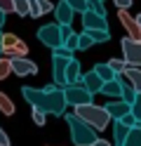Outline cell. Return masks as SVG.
Returning a JSON list of instances; mask_svg holds the SVG:
<instances>
[{"mask_svg": "<svg viewBox=\"0 0 141 146\" xmlns=\"http://www.w3.org/2000/svg\"><path fill=\"white\" fill-rule=\"evenodd\" d=\"M24 97L33 108H40L42 113H54L61 115L66 111V99H64V90L50 85L45 90H33V87H24Z\"/></svg>", "mask_w": 141, "mask_h": 146, "instance_id": "cell-1", "label": "cell"}, {"mask_svg": "<svg viewBox=\"0 0 141 146\" xmlns=\"http://www.w3.org/2000/svg\"><path fill=\"white\" fill-rule=\"evenodd\" d=\"M75 115L80 118L82 123H87L92 130H106L108 127V113L99 106H92V104H82V106H75Z\"/></svg>", "mask_w": 141, "mask_h": 146, "instance_id": "cell-2", "label": "cell"}, {"mask_svg": "<svg viewBox=\"0 0 141 146\" xmlns=\"http://www.w3.org/2000/svg\"><path fill=\"white\" fill-rule=\"evenodd\" d=\"M66 123H68V127H71V137H73V141L78 144V146H92L94 141L99 139V137H97V130H92L87 123H82L75 113L66 115Z\"/></svg>", "mask_w": 141, "mask_h": 146, "instance_id": "cell-3", "label": "cell"}, {"mask_svg": "<svg viewBox=\"0 0 141 146\" xmlns=\"http://www.w3.org/2000/svg\"><path fill=\"white\" fill-rule=\"evenodd\" d=\"M64 99H66V104L82 106V104H89V102H92V94L80 85V80H78V83H73V85H66V87H64Z\"/></svg>", "mask_w": 141, "mask_h": 146, "instance_id": "cell-4", "label": "cell"}, {"mask_svg": "<svg viewBox=\"0 0 141 146\" xmlns=\"http://www.w3.org/2000/svg\"><path fill=\"white\" fill-rule=\"evenodd\" d=\"M120 45H122V54H125L127 66H141V40L122 38Z\"/></svg>", "mask_w": 141, "mask_h": 146, "instance_id": "cell-5", "label": "cell"}, {"mask_svg": "<svg viewBox=\"0 0 141 146\" xmlns=\"http://www.w3.org/2000/svg\"><path fill=\"white\" fill-rule=\"evenodd\" d=\"M38 40L45 42L47 47H56V45H61V35H59V24H45L38 29Z\"/></svg>", "mask_w": 141, "mask_h": 146, "instance_id": "cell-6", "label": "cell"}, {"mask_svg": "<svg viewBox=\"0 0 141 146\" xmlns=\"http://www.w3.org/2000/svg\"><path fill=\"white\" fill-rule=\"evenodd\" d=\"M9 71L17 73V76H33V73H38V64L33 61H28L24 57H14V59H9Z\"/></svg>", "mask_w": 141, "mask_h": 146, "instance_id": "cell-7", "label": "cell"}, {"mask_svg": "<svg viewBox=\"0 0 141 146\" xmlns=\"http://www.w3.org/2000/svg\"><path fill=\"white\" fill-rule=\"evenodd\" d=\"M71 57H52V78L56 87H66V64Z\"/></svg>", "mask_w": 141, "mask_h": 146, "instance_id": "cell-8", "label": "cell"}, {"mask_svg": "<svg viewBox=\"0 0 141 146\" xmlns=\"http://www.w3.org/2000/svg\"><path fill=\"white\" fill-rule=\"evenodd\" d=\"M120 80L125 85H129L134 92H141V71H139V66H125V71L120 73Z\"/></svg>", "mask_w": 141, "mask_h": 146, "instance_id": "cell-9", "label": "cell"}, {"mask_svg": "<svg viewBox=\"0 0 141 146\" xmlns=\"http://www.w3.org/2000/svg\"><path fill=\"white\" fill-rule=\"evenodd\" d=\"M103 111L108 113V118H113V120H120L125 113L132 111V106L127 102H122V99H115V102H106V106H103Z\"/></svg>", "mask_w": 141, "mask_h": 146, "instance_id": "cell-10", "label": "cell"}, {"mask_svg": "<svg viewBox=\"0 0 141 146\" xmlns=\"http://www.w3.org/2000/svg\"><path fill=\"white\" fill-rule=\"evenodd\" d=\"M82 26H85V31H89V29L108 31L106 17H99V14H94V12H89V10H85V12H82Z\"/></svg>", "mask_w": 141, "mask_h": 146, "instance_id": "cell-11", "label": "cell"}, {"mask_svg": "<svg viewBox=\"0 0 141 146\" xmlns=\"http://www.w3.org/2000/svg\"><path fill=\"white\" fill-rule=\"evenodd\" d=\"M80 85H82L85 90H87L89 94H97L99 90H101V85H103V80H101V78H99L94 71H87L85 76H80Z\"/></svg>", "mask_w": 141, "mask_h": 146, "instance_id": "cell-12", "label": "cell"}, {"mask_svg": "<svg viewBox=\"0 0 141 146\" xmlns=\"http://www.w3.org/2000/svg\"><path fill=\"white\" fill-rule=\"evenodd\" d=\"M54 10V5L50 0H28V17H42V14H50Z\"/></svg>", "mask_w": 141, "mask_h": 146, "instance_id": "cell-13", "label": "cell"}, {"mask_svg": "<svg viewBox=\"0 0 141 146\" xmlns=\"http://www.w3.org/2000/svg\"><path fill=\"white\" fill-rule=\"evenodd\" d=\"M99 92H103V94L111 97V99H118L120 92H122V80H120V76H118V78H113V80H106V83L101 85Z\"/></svg>", "mask_w": 141, "mask_h": 146, "instance_id": "cell-14", "label": "cell"}, {"mask_svg": "<svg viewBox=\"0 0 141 146\" xmlns=\"http://www.w3.org/2000/svg\"><path fill=\"white\" fill-rule=\"evenodd\" d=\"M52 12H56V24H71V21H73V14H75L71 7H68L66 0H61V3L56 5Z\"/></svg>", "mask_w": 141, "mask_h": 146, "instance_id": "cell-15", "label": "cell"}, {"mask_svg": "<svg viewBox=\"0 0 141 146\" xmlns=\"http://www.w3.org/2000/svg\"><path fill=\"white\" fill-rule=\"evenodd\" d=\"M120 21L125 24V29L132 33V40H141V26H139L134 19H132V17H129L125 10H120Z\"/></svg>", "mask_w": 141, "mask_h": 146, "instance_id": "cell-16", "label": "cell"}, {"mask_svg": "<svg viewBox=\"0 0 141 146\" xmlns=\"http://www.w3.org/2000/svg\"><path fill=\"white\" fill-rule=\"evenodd\" d=\"M80 80V61L78 59H68V64H66V85H73Z\"/></svg>", "mask_w": 141, "mask_h": 146, "instance_id": "cell-17", "label": "cell"}, {"mask_svg": "<svg viewBox=\"0 0 141 146\" xmlns=\"http://www.w3.org/2000/svg\"><path fill=\"white\" fill-rule=\"evenodd\" d=\"M122 146H141V127H129V132L125 137V141H122Z\"/></svg>", "mask_w": 141, "mask_h": 146, "instance_id": "cell-18", "label": "cell"}, {"mask_svg": "<svg viewBox=\"0 0 141 146\" xmlns=\"http://www.w3.org/2000/svg\"><path fill=\"white\" fill-rule=\"evenodd\" d=\"M92 71L97 73V76H99V78L103 80V83H106V80H113V78H118V73H113L108 64H97V66H94Z\"/></svg>", "mask_w": 141, "mask_h": 146, "instance_id": "cell-19", "label": "cell"}, {"mask_svg": "<svg viewBox=\"0 0 141 146\" xmlns=\"http://www.w3.org/2000/svg\"><path fill=\"white\" fill-rule=\"evenodd\" d=\"M89 35V40L92 42H106V40H111V33L108 31H99V29H89V31H85Z\"/></svg>", "mask_w": 141, "mask_h": 146, "instance_id": "cell-20", "label": "cell"}, {"mask_svg": "<svg viewBox=\"0 0 141 146\" xmlns=\"http://www.w3.org/2000/svg\"><path fill=\"white\" fill-rule=\"evenodd\" d=\"M87 3V10L94 12V14H99V17H106V7H103L101 0H85Z\"/></svg>", "mask_w": 141, "mask_h": 146, "instance_id": "cell-21", "label": "cell"}, {"mask_svg": "<svg viewBox=\"0 0 141 146\" xmlns=\"http://www.w3.org/2000/svg\"><path fill=\"white\" fill-rule=\"evenodd\" d=\"M127 132H129V127H125L120 120H115V146H122V141H125Z\"/></svg>", "mask_w": 141, "mask_h": 146, "instance_id": "cell-22", "label": "cell"}, {"mask_svg": "<svg viewBox=\"0 0 141 146\" xmlns=\"http://www.w3.org/2000/svg\"><path fill=\"white\" fill-rule=\"evenodd\" d=\"M12 7L19 17H28V0H12Z\"/></svg>", "mask_w": 141, "mask_h": 146, "instance_id": "cell-23", "label": "cell"}, {"mask_svg": "<svg viewBox=\"0 0 141 146\" xmlns=\"http://www.w3.org/2000/svg\"><path fill=\"white\" fill-rule=\"evenodd\" d=\"M129 106H132V115H134V120L139 123V120H141V92L134 97V102H132Z\"/></svg>", "mask_w": 141, "mask_h": 146, "instance_id": "cell-24", "label": "cell"}, {"mask_svg": "<svg viewBox=\"0 0 141 146\" xmlns=\"http://www.w3.org/2000/svg\"><path fill=\"white\" fill-rule=\"evenodd\" d=\"M139 92H134V90H132L129 85H125L122 83V92H120V97H122V102H127V104H132L134 102V97H136Z\"/></svg>", "mask_w": 141, "mask_h": 146, "instance_id": "cell-25", "label": "cell"}, {"mask_svg": "<svg viewBox=\"0 0 141 146\" xmlns=\"http://www.w3.org/2000/svg\"><path fill=\"white\" fill-rule=\"evenodd\" d=\"M108 66H111V71H113V73H118V76H120V73L125 71L127 64H125V59H111V61H108Z\"/></svg>", "mask_w": 141, "mask_h": 146, "instance_id": "cell-26", "label": "cell"}, {"mask_svg": "<svg viewBox=\"0 0 141 146\" xmlns=\"http://www.w3.org/2000/svg\"><path fill=\"white\" fill-rule=\"evenodd\" d=\"M66 3H68V7H71V10L73 12H85V10H87V3H85V0H66Z\"/></svg>", "mask_w": 141, "mask_h": 146, "instance_id": "cell-27", "label": "cell"}, {"mask_svg": "<svg viewBox=\"0 0 141 146\" xmlns=\"http://www.w3.org/2000/svg\"><path fill=\"white\" fill-rule=\"evenodd\" d=\"M92 40H89V35L87 33H82V35H78V50H89L92 47Z\"/></svg>", "mask_w": 141, "mask_h": 146, "instance_id": "cell-28", "label": "cell"}, {"mask_svg": "<svg viewBox=\"0 0 141 146\" xmlns=\"http://www.w3.org/2000/svg\"><path fill=\"white\" fill-rule=\"evenodd\" d=\"M52 57H71V50L66 47V45H56V47H52Z\"/></svg>", "mask_w": 141, "mask_h": 146, "instance_id": "cell-29", "label": "cell"}, {"mask_svg": "<svg viewBox=\"0 0 141 146\" xmlns=\"http://www.w3.org/2000/svg\"><path fill=\"white\" fill-rule=\"evenodd\" d=\"M64 45H66V47H68L71 52H73V50H78V35H75V33H71L68 38L64 40Z\"/></svg>", "mask_w": 141, "mask_h": 146, "instance_id": "cell-30", "label": "cell"}, {"mask_svg": "<svg viewBox=\"0 0 141 146\" xmlns=\"http://www.w3.org/2000/svg\"><path fill=\"white\" fill-rule=\"evenodd\" d=\"M73 31H71V24H59V35H61V45H64V40L68 38Z\"/></svg>", "mask_w": 141, "mask_h": 146, "instance_id": "cell-31", "label": "cell"}, {"mask_svg": "<svg viewBox=\"0 0 141 146\" xmlns=\"http://www.w3.org/2000/svg\"><path fill=\"white\" fill-rule=\"evenodd\" d=\"M120 123L125 125V127H134V125H136V120H134V115H132V111L122 115V118H120Z\"/></svg>", "mask_w": 141, "mask_h": 146, "instance_id": "cell-32", "label": "cell"}, {"mask_svg": "<svg viewBox=\"0 0 141 146\" xmlns=\"http://www.w3.org/2000/svg\"><path fill=\"white\" fill-rule=\"evenodd\" d=\"M33 120H35V125H45V113L40 108H33Z\"/></svg>", "mask_w": 141, "mask_h": 146, "instance_id": "cell-33", "label": "cell"}, {"mask_svg": "<svg viewBox=\"0 0 141 146\" xmlns=\"http://www.w3.org/2000/svg\"><path fill=\"white\" fill-rule=\"evenodd\" d=\"M0 12H3V14H7V12H14L12 0H0Z\"/></svg>", "mask_w": 141, "mask_h": 146, "instance_id": "cell-34", "label": "cell"}, {"mask_svg": "<svg viewBox=\"0 0 141 146\" xmlns=\"http://www.w3.org/2000/svg\"><path fill=\"white\" fill-rule=\"evenodd\" d=\"M115 3V7H120V10H127V7H132V0H113Z\"/></svg>", "mask_w": 141, "mask_h": 146, "instance_id": "cell-35", "label": "cell"}, {"mask_svg": "<svg viewBox=\"0 0 141 146\" xmlns=\"http://www.w3.org/2000/svg\"><path fill=\"white\" fill-rule=\"evenodd\" d=\"M0 106L5 108V113H12V106L7 104V97H5V94H0Z\"/></svg>", "mask_w": 141, "mask_h": 146, "instance_id": "cell-36", "label": "cell"}, {"mask_svg": "<svg viewBox=\"0 0 141 146\" xmlns=\"http://www.w3.org/2000/svg\"><path fill=\"white\" fill-rule=\"evenodd\" d=\"M7 73H9V64L7 61H0V78H5Z\"/></svg>", "mask_w": 141, "mask_h": 146, "instance_id": "cell-37", "label": "cell"}, {"mask_svg": "<svg viewBox=\"0 0 141 146\" xmlns=\"http://www.w3.org/2000/svg\"><path fill=\"white\" fill-rule=\"evenodd\" d=\"M0 146H9V139H7V134L0 130Z\"/></svg>", "mask_w": 141, "mask_h": 146, "instance_id": "cell-38", "label": "cell"}, {"mask_svg": "<svg viewBox=\"0 0 141 146\" xmlns=\"http://www.w3.org/2000/svg\"><path fill=\"white\" fill-rule=\"evenodd\" d=\"M92 146H111V144H108V141H106V139H97V141H94V144H92Z\"/></svg>", "mask_w": 141, "mask_h": 146, "instance_id": "cell-39", "label": "cell"}, {"mask_svg": "<svg viewBox=\"0 0 141 146\" xmlns=\"http://www.w3.org/2000/svg\"><path fill=\"white\" fill-rule=\"evenodd\" d=\"M3 26H5V14L0 12V29H3Z\"/></svg>", "mask_w": 141, "mask_h": 146, "instance_id": "cell-40", "label": "cell"}, {"mask_svg": "<svg viewBox=\"0 0 141 146\" xmlns=\"http://www.w3.org/2000/svg\"><path fill=\"white\" fill-rule=\"evenodd\" d=\"M3 40L5 38H3V31H0V54H3Z\"/></svg>", "mask_w": 141, "mask_h": 146, "instance_id": "cell-41", "label": "cell"}, {"mask_svg": "<svg viewBox=\"0 0 141 146\" xmlns=\"http://www.w3.org/2000/svg\"><path fill=\"white\" fill-rule=\"evenodd\" d=\"M134 21H136V24H139V26H141V14H139V17H136V19H134Z\"/></svg>", "mask_w": 141, "mask_h": 146, "instance_id": "cell-42", "label": "cell"}, {"mask_svg": "<svg viewBox=\"0 0 141 146\" xmlns=\"http://www.w3.org/2000/svg\"><path fill=\"white\" fill-rule=\"evenodd\" d=\"M136 127H141V120H139V123H136Z\"/></svg>", "mask_w": 141, "mask_h": 146, "instance_id": "cell-43", "label": "cell"}, {"mask_svg": "<svg viewBox=\"0 0 141 146\" xmlns=\"http://www.w3.org/2000/svg\"><path fill=\"white\" fill-rule=\"evenodd\" d=\"M101 3H103V0H101Z\"/></svg>", "mask_w": 141, "mask_h": 146, "instance_id": "cell-44", "label": "cell"}]
</instances>
